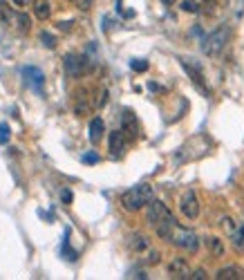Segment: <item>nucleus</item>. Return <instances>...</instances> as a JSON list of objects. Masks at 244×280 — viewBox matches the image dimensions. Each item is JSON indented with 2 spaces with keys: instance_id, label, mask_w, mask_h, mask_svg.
<instances>
[{
  "instance_id": "f257e3e1",
  "label": "nucleus",
  "mask_w": 244,
  "mask_h": 280,
  "mask_svg": "<svg viewBox=\"0 0 244 280\" xmlns=\"http://www.w3.org/2000/svg\"><path fill=\"white\" fill-rule=\"evenodd\" d=\"M150 200H152V186L150 184H139V186H132V189H128L121 195V206L126 211L135 213V211H141Z\"/></svg>"
},
{
  "instance_id": "f03ea898",
  "label": "nucleus",
  "mask_w": 244,
  "mask_h": 280,
  "mask_svg": "<svg viewBox=\"0 0 244 280\" xmlns=\"http://www.w3.org/2000/svg\"><path fill=\"white\" fill-rule=\"evenodd\" d=\"M168 242H171L173 246H177V249H181V251H186V253H195L197 249H200L197 236L188 227H181V224H175V227H173L171 236H168Z\"/></svg>"
},
{
  "instance_id": "7ed1b4c3",
  "label": "nucleus",
  "mask_w": 244,
  "mask_h": 280,
  "mask_svg": "<svg viewBox=\"0 0 244 280\" xmlns=\"http://www.w3.org/2000/svg\"><path fill=\"white\" fill-rule=\"evenodd\" d=\"M229 40H231V27H220V29H215V32H210L202 40V49L209 56H220L224 52V47L229 45Z\"/></svg>"
},
{
  "instance_id": "20e7f679",
  "label": "nucleus",
  "mask_w": 244,
  "mask_h": 280,
  "mask_svg": "<svg viewBox=\"0 0 244 280\" xmlns=\"http://www.w3.org/2000/svg\"><path fill=\"white\" fill-rule=\"evenodd\" d=\"M63 68H65V74L72 79H78V77H85L88 72H92V61L83 54H68L63 58Z\"/></svg>"
},
{
  "instance_id": "39448f33",
  "label": "nucleus",
  "mask_w": 244,
  "mask_h": 280,
  "mask_svg": "<svg viewBox=\"0 0 244 280\" xmlns=\"http://www.w3.org/2000/svg\"><path fill=\"white\" fill-rule=\"evenodd\" d=\"M94 110V101L90 97V90L81 87V90L74 92V115L76 117H88Z\"/></svg>"
},
{
  "instance_id": "423d86ee",
  "label": "nucleus",
  "mask_w": 244,
  "mask_h": 280,
  "mask_svg": "<svg viewBox=\"0 0 244 280\" xmlns=\"http://www.w3.org/2000/svg\"><path fill=\"white\" fill-rule=\"evenodd\" d=\"M179 211H181V215L188 217V220H195V217L200 215V200H197L195 191H186V193L181 195Z\"/></svg>"
},
{
  "instance_id": "0eeeda50",
  "label": "nucleus",
  "mask_w": 244,
  "mask_h": 280,
  "mask_svg": "<svg viewBox=\"0 0 244 280\" xmlns=\"http://www.w3.org/2000/svg\"><path fill=\"white\" fill-rule=\"evenodd\" d=\"M166 215H171V211H168V206L164 202H159V200H150V202L146 204V222L150 224V227L159 224Z\"/></svg>"
},
{
  "instance_id": "6e6552de",
  "label": "nucleus",
  "mask_w": 244,
  "mask_h": 280,
  "mask_svg": "<svg viewBox=\"0 0 244 280\" xmlns=\"http://www.w3.org/2000/svg\"><path fill=\"white\" fill-rule=\"evenodd\" d=\"M23 79H25V83H27V85L32 87V90L43 92L45 74L40 72L38 68H34V65H27V68H23Z\"/></svg>"
},
{
  "instance_id": "1a4fd4ad",
  "label": "nucleus",
  "mask_w": 244,
  "mask_h": 280,
  "mask_svg": "<svg viewBox=\"0 0 244 280\" xmlns=\"http://www.w3.org/2000/svg\"><path fill=\"white\" fill-rule=\"evenodd\" d=\"M191 265H188V260L186 258H173L171 265H168V276L175 280H184L191 276Z\"/></svg>"
},
{
  "instance_id": "9d476101",
  "label": "nucleus",
  "mask_w": 244,
  "mask_h": 280,
  "mask_svg": "<svg viewBox=\"0 0 244 280\" xmlns=\"http://www.w3.org/2000/svg\"><path fill=\"white\" fill-rule=\"evenodd\" d=\"M121 132L128 137V141H132V139H137V137H139L137 117L132 115L130 110H126V112H123V117H121Z\"/></svg>"
},
{
  "instance_id": "9b49d317",
  "label": "nucleus",
  "mask_w": 244,
  "mask_h": 280,
  "mask_svg": "<svg viewBox=\"0 0 244 280\" xmlns=\"http://www.w3.org/2000/svg\"><path fill=\"white\" fill-rule=\"evenodd\" d=\"M107 148L112 153V157H121L128 148V137L123 135L121 130H114L110 132V139H107Z\"/></svg>"
},
{
  "instance_id": "f8f14e48",
  "label": "nucleus",
  "mask_w": 244,
  "mask_h": 280,
  "mask_svg": "<svg viewBox=\"0 0 244 280\" xmlns=\"http://www.w3.org/2000/svg\"><path fill=\"white\" fill-rule=\"evenodd\" d=\"M181 68H184L186 72H188V77L193 79V83H195V85L200 87V90L204 92V94H210L209 85H206V83H204V74H202V70L197 68L195 63H191V61H181Z\"/></svg>"
},
{
  "instance_id": "ddd939ff",
  "label": "nucleus",
  "mask_w": 244,
  "mask_h": 280,
  "mask_svg": "<svg viewBox=\"0 0 244 280\" xmlns=\"http://www.w3.org/2000/svg\"><path fill=\"white\" fill-rule=\"evenodd\" d=\"M128 246H130V251H135V253H143L146 249H150V240H148V236H143V233H135V236L128 238Z\"/></svg>"
},
{
  "instance_id": "4468645a",
  "label": "nucleus",
  "mask_w": 244,
  "mask_h": 280,
  "mask_svg": "<svg viewBox=\"0 0 244 280\" xmlns=\"http://www.w3.org/2000/svg\"><path fill=\"white\" fill-rule=\"evenodd\" d=\"M103 132H105V123H103V119H101V117H94V119L90 121V132H88L90 141L97 146L99 141L103 139Z\"/></svg>"
},
{
  "instance_id": "2eb2a0df",
  "label": "nucleus",
  "mask_w": 244,
  "mask_h": 280,
  "mask_svg": "<svg viewBox=\"0 0 244 280\" xmlns=\"http://www.w3.org/2000/svg\"><path fill=\"white\" fill-rule=\"evenodd\" d=\"M206 249L210 251V256L213 258H224V251H226L224 240H222V238H215V236L206 238Z\"/></svg>"
},
{
  "instance_id": "dca6fc26",
  "label": "nucleus",
  "mask_w": 244,
  "mask_h": 280,
  "mask_svg": "<svg viewBox=\"0 0 244 280\" xmlns=\"http://www.w3.org/2000/svg\"><path fill=\"white\" fill-rule=\"evenodd\" d=\"M217 280H242L244 278V269H240L238 265H231V267H224L215 274Z\"/></svg>"
},
{
  "instance_id": "f3484780",
  "label": "nucleus",
  "mask_w": 244,
  "mask_h": 280,
  "mask_svg": "<svg viewBox=\"0 0 244 280\" xmlns=\"http://www.w3.org/2000/svg\"><path fill=\"white\" fill-rule=\"evenodd\" d=\"M32 9H34V16L38 20H47L52 16V5H49V0H34L32 2Z\"/></svg>"
},
{
  "instance_id": "a211bd4d",
  "label": "nucleus",
  "mask_w": 244,
  "mask_h": 280,
  "mask_svg": "<svg viewBox=\"0 0 244 280\" xmlns=\"http://www.w3.org/2000/svg\"><path fill=\"white\" fill-rule=\"evenodd\" d=\"M11 25H16V29H18L20 34H27V32L32 29V20H30V16L25 14V11H14Z\"/></svg>"
},
{
  "instance_id": "6ab92c4d",
  "label": "nucleus",
  "mask_w": 244,
  "mask_h": 280,
  "mask_svg": "<svg viewBox=\"0 0 244 280\" xmlns=\"http://www.w3.org/2000/svg\"><path fill=\"white\" fill-rule=\"evenodd\" d=\"M226 0H202V5H200V9L204 7V11L209 16H217L220 14V9H222V5H224Z\"/></svg>"
},
{
  "instance_id": "aec40b11",
  "label": "nucleus",
  "mask_w": 244,
  "mask_h": 280,
  "mask_svg": "<svg viewBox=\"0 0 244 280\" xmlns=\"http://www.w3.org/2000/svg\"><path fill=\"white\" fill-rule=\"evenodd\" d=\"M229 238H231V242H233L235 253H244V227H238V231Z\"/></svg>"
},
{
  "instance_id": "412c9836",
  "label": "nucleus",
  "mask_w": 244,
  "mask_h": 280,
  "mask_svg": "<svg viewBox=\"0 0 244 280\" xmlns=\"http://www.w3.org/2000/svg\"><path fill=\"white\" fill-rule=\"evenodd\" d=\"M181 11H186V14H200V2H195V0H181L179 2Z\"/></svg>"
},
{
  "instance_id": "4be33fe9",
  "label": "nucleus",
  "mask_w": 244,
  "mask_h": 280,
  "mask_svg": "<svg viewBox=\"0 0 244 280\" xmlns=\"http://www.w3.org/2000/svg\"><path fill=\"white\" fill-rule=\"evenodd\" d=\"M222 229H224V233H226V236H233V233L235 231H238V224H235V220H233V217H229V215H226V217H222Z\"/></svg>"
},
{
  "instance_id": "5701e85b",
  "label": "nucleus",
  "mask_w": 244,
  "mask_h": 280,
  "mask_svg": "<svg viewBox=\"0 0 244 280\" xmlns=\"http://www.w3.org/2000/svg\"><path fill=\"white\" fill-rule=\"evenodd\" d=\"M143 253H146V260H143V262H146V265L148 267H155V265H159V260H161V253L159 251H157V249H146V251H143Z\"/></svg>"
},
{
  "instance_id": "b1692460",
  "label": "nucleus",
  "mask_w": 244,
  "mask_h": 280,
  "mask_svg": "<svg viewBox=\"0 0 244 280\" xmlns=\"http://www.w3.org/2000/svg\"><path fill=\"white\" fill-rule=\"evenodd\" d=\"M61 253H63V258H65V260H70V262L76 260V251H72V249H70L68 233H65V240H63V249H61Z\"/></svg>"
},
{
  "instance_id": "393cba45",
  "label": "nucleus",
  "mask_w": 244,
  "mask_h": 280,
  "mask_svg": "<svg viewBox=\"0 0 244 280\" xmlns=\"http://www.w3.org/2000/svg\"><path fill=\"white\" fill-rule=\"evenodd\" d=\"M40 40H43V45L47 49H54V47H56V43H59V40H56V36L49 34V32H43V34H40Z\"/></svg>"
},
{
  "instance_id": "a878e982",
  "label": "nucleus",
  "mask_w": 244,
  "mask_h": 280,
  "mask_svg": "<svg viewBox=\"0 0 244 280\" xmlns=\"http://www.w3.org/2000/svg\"><path fill=\"white\" fill-rule=\"evenodd\" d=\"M130 68L135 70V72H146L148 70V61H143V58H135L130 63Z\"/></svg>"
},
{
  "instance_id": "bb28decb",
  "label": "nucleus",
  "mask_w": 244,
  "mask_h": 280,
  "mask_svg": "<svg viewBox=\"0 0 244 280\" xmlns=\"http://www.w3.org/2000/svg\"><path fill=\"white\" fill-rule=\"evenodd\" d=\"M9 137H11L9 126H7V123H0V144H7V141H9Z\"/></svg>"
},
{
  "instance_id": "cd10ccee",
  "label": "nucleus",
  "mask_w": 244,
  "mask_h": 280,
  "mask_svg": "<svg viewBox=\"0 0 244 280\" xmlns=\"http://www.w3.org/2000/svg\"><path fill=\"white\" fill-rule=\"evenodd\" d=\"M81 160H83V164H99V155L97 153H85Z\"/></svg>"
},
{
  "instance_id": "c85d7f7f",
  "label": "nucleus",
  "mask_w": 244,
  "mask_h": 280,
  "mask_svg": "<svg viewBox=\"0 0 244 280\" xmlns=\"http://www.w3.org/2000/svg\"><path fill=\"white\" fill-rule=\"evenodd\" d=\"M206 276H209V274H206V269H195V271H191L188 278H191V280H204Z\"/></svg>"
},
{
  "instance_id": "c756f323",
  "label": "nucleus",
  "mask_w": 244,
  "mask_h": 280,
  "mask_svg": "<svg viewBox=\"0 0 244 280\" xmlns=\"http://www.w3.org/2000/svg\"><path fill=\"white\" fill-rule=\"evenodd\" d=\"M76 2H78V9H83V11H88V9H90V7H92V2H94V0H76Z\"/></svg>"
},
{
  "instance_id": "7c9ffc66",
  "label": "nucleus",
  "mask_w": 244,
  "mask_h": 280,
  "mask_svg": "<svg viewBox=\"0 0 244 280\" xmlns=\"http://www.w3.org/2000/svg\"><path fill=\"white\" fill-rule=\"evenodd\" d=\"M61 200H63L65 204H70L72 202V193H70V191H63V193H61Z\"/></svg>"
},
{
  "instance_id": "2f4dec72",
  "label": "nucleus",
  "mask_w": 244,
  "mask_h": 280,
  "mask_svg": "<svg viewBox=\"0 0 244 280\" xmlns=\"http://www.w3.org/2000/svg\"><path fill=\"white\" fill-rule=\"evenodd\" d=\"M72 25L74 23H70V20H68V23H59V29H61V32H70V29H72Z\"/></svg>"
},
{
  "instance_id": "473e14b6",
  "label": "nucleus",
  "mask_w": 244,
  "mask_h": 280,
  "mask_svg": "<svg viewBox=\"0 0 244 280\" xmlns=\"http://www.w3.org/2000/svg\"><path fill=\"white\" fill-rule=\"evenodd\" d=\"M32 0H14V5H18V7H27Z\"/></svg>"
},
{
  "instance_id": "72a5a7b5",
  "label": "nucleus",
  "mask_w": 244,
  "mask_h": 280,
  "mask_svg": "<svg viewBox=\"0 0 244 280\" xmlns=\"http://www.w3.org/2000/svg\"><path fill=\"white\" fill-rule=\"evenodd\" d=\"M161 2H164V5H168V7H171L173 2H175V0H161Z\"/></svg>"
},
{
  "instance_id": "f704fd0d",
  "label": "nucleus",
  "mask_w": 244,
  "mask_h": 280,
  "mask_svg": "<svg viewBox=\"0 0 244 280\" xmlns=\"http://www.w3.org/2000/svg\"><path fill=\"white\" fill-rule=\"evenodd\" d=\"M68 2H76V0H68Z\"/></svg>"
}]
</instances>
